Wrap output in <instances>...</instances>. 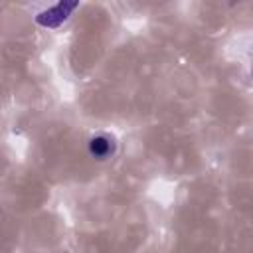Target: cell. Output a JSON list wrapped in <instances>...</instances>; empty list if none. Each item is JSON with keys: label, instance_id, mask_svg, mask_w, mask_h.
Wrapping results in <instances>:
<instances>
[{"label": "cell", "instance_id": "obj_1", "mask_svg": "<svg viewBox=\"0 0 253 253\" xmlns=\"http://www.w3.org/2000/svg\"><path fill=\"white\" fill-rule=\"evenodd\" d=\"M77 6H79V2H59V4H55V6H51V8L43 10V12H40L36 16V22L40 26H43V28H59L71 16V12Z\"/></svg>", "mask_w": 253, "mask_h": 253}, {"label": "cell", "instance_id": "obj_2", "mask_svg": "<svg viewBox=\"0 0 253 253\" xmlns=\"http://www.w3.org/2000/svg\"><path fill=\"white\" fill-rule=\"evenodd\" d=\"M89 150H91V154L97 156V158H107V156H111V154L115 152V142H113L111 138L99 134V136H93V138L89 140Z\"/></svg>", "mask_w": 253, "mask_h": 253}]
</instances>
